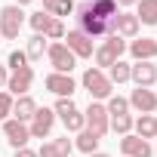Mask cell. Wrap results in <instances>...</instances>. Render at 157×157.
<instances>
[{"instance_id":"35","label":"cell","mask_w":157,"mask_h":157,"mask_svg":"<svg viewBox=\"0 0 157 157\" xmlns=\"http://www.w3.org/2000/svg\"><path fill=\"white\" fill-rule=\"evenodd\" d=\"M16 157H37V151H31V148L25 145V148H19V151H16Z\"/></svg>"},{"instance_id":"21","label":"cell","mask_w":157,"mask_h":157,"mask_svg":"<svg viewBox=\"0 0 157 157\" xmlns=\"http://www.w3.org/2000/svg\"><path fill=\"white\" fill-rule=\"evenodd\" d=\"M46 37L43 34H34L31 40H28V49H25V56H28V62H40L43 56H46Z\"/></svg>"},{"instance_id":"11","label":"cell","mask_w":157,"mask_h":157,"mask_svg":"<svg viewBox=\"0 0 157 157\" xmlns=\"http://www.w3.org/2000/svg\"><path fill=\"white\" fill-rule=\"evenodd\" d=\"M129 80H132L136 86L151 90V86L157 83V65H154V62H136V65H129Z\"/></svg>"},{"instance_id":"5","label":"cell","mask_w":157,"mask_h":157,"mask_svg":"<svg viewBox=\"0 0 157 157\" xmlns=\"http://www.w3.org/2000/svg\"><path fill=\"white\" fill-rule=\"evenodd\" d=\"M22 25H25V13H22V6L10 3V6L0 10V37L16 40V37L22 34Z\"/></svg>"},{"instance_id":"18","label":"cell","mask_w":157,"mask_h":157,"mask_svg":"<svg viewBox=\"0 0 157 157\" xmlns=\"http://www.w3.org/2000/svg\"><path fill=\"white\" fill-rule=\"evenodd\" d=\"M34 111H37V102L31 96H19L13 102V120H19V123H31Z\"/></svg>"},{"instance_id":"1","label":"cell","mask_w":157,"mask_h":157,"mask_svg":"<svg viewBox=\"0 0 157 157\" xmlns=\"http://www.w3.org/2000/svg\"><path fill=\"white\" fill-rule=\"evenodd\" d=\"M74 19H77V31H83L90 40L114 34V19H102V16L93 10V3H90V0L77 3V10H74Z\"/></svg>"},{"instance_id":"28","label":"cell","mask_w":157,"mask_h":157,"mask_svg":"<svg viewBox=\"0 0 157 157\" xmlns=\"http://www.w3.org/2000/svg\"><path fill=\"white\" fill-rule=\"evenodd\" d=\"M77 10V3H74V0H56V3H52V10H49V16L52 19H65V16H71Z\"/></svg>"},{"instance_id":"33","label":"cell","mask_w":157,"mask_h":157,"mask_svg":"<svg viewBox=\"0 0 157 157\" xmlns=\"http://www.w3.org/2000/svg\"><path fill=\"white\" fill-rule=\"evenodd\" d=\"M52 111H56V117H65V114H71V111H77V105H74L71 99H59Z\"/></svg>"},{"instance_id":"8","label":"cell","mask_w":157,"mask_h":157,"mask_svg":"<svg viewBox=\"0 0 157 157\" xmlns=\"http://www.w3.org/2000/svg\"><path fill=\"white\" fill-rule=\"evenodd\" d=\"M52 126H56V111L37 105V111H34V117H31V123H28L31 139H46V136L52 132Z\"/></svg>"},{"instance_id":"10","label":"cell","mask_w":157,"mask_h":157,"mask_svg":"<svg viewBox=\"0 0 157 157\" xmlns=\"http://www.w3.org/2000/svg\"><path fill=\"white\" fill-rule=\"evenodd\" d=\"M43 86L52 93V96H59V99H71L74 93H77V83H74V77L71 74H46V80H43Z\"/></svg>"},{"instance_id":"7","label":"cell","mask_w":157,"mask_h":157,"mask_svg":"<svg viewBox=\"0 0 157 157\" xmlns=\"http://www.w3.org/2000/svg\"><path fill=\"white\" fill-rule=\"evenodd\" d=\"M83 120H86V129H93L96 136H105L111 129V117L102 102H90V108L83 111Z\"/></svg>"},{"instance_id":"13","label":"cell","mask_w":157,"mask_h":157,"mask_svg":"<svg viewBox=\"0 0 157 157\" xmlns=\"http://www.w3.org/2000/svg\"><path fill=\"white\" fill-rule=\"evenodd\" d=\"M3 136H6V142L13 145V151H19V148H25L28 145V139H31V132H28V123H19V120H3Z\"/></svg>"},{"instance_id":"31","label":"cell","mask_w":157,"mask_h":157,"mask_svg":"<svg viewBox=\"0 0 157 157\" xmlns=\"http://www.w3.org/2000/svg\"><path fill=\"white\" fill-rule=\"evenodd\" d=\"M43 37H46V40H52V43H56V40H62V37H65V22H62V19H52Z\"/></svg>"},{"instance_id":"17","label":"cell","mask_w":157,"mask_h":157,"mask_svg":"<svg viewBox=\"0 0 157 157\" xmlns=\"http://www.w3.org/2000/svg\"><path fill=\"white\" fill-rule=\"evenodd\" d=\"M71 151H74V142H71L68 136H62V139L43 142L40 151H37V157H71Z\"/></svg>"},{"instance_id":"39","label":"cell","mask_w":157,"mask_h":157,"mask_svg":"<svg viewBox=\"0 0 157 157\" xmlns=\"http://www.w3.org/2000/svg\"><path fill=\"white\" fill-rule=\"evenodd\" d=\"M31 3V0H16V6H28Z\"/></svg>"},{"instance_id":"34","label":"cell","mask_w":157,"mask_h":157,"mask_svg":"<svg viewBox=\"0 0 157 157\" xmlns=\"http://www.w3.org/2000/svg\"><path fill=\"white\" fill-rule=\"evenodd\" d=\"M6 80H10V71L6 65H0V90H6Z\"/></svg>"},{"instance_id":"20","label":"cell","mask_w":157,"mask_h":157,"mask_svg":"<svg viewBox=\"0 0 157 157\" xmlns=\"http://www.w3.org/2000/svg\"><path fill=\"white\" fill-rule=\"evenodd\" d=\"M136 19H139V25H157V0H139Z\"/></svg>"},{"instance_id":"2","label":"cell","mask_w":157,"mask_h":157,"mask_svg":"<svg viewBox=\"0 0 157 157\" xmlns=\"http://www.w3.org/2000/svg\"><path fill=\"white\" fill-rule=\"evenodd\" d=\"M80 83H83V90L90 93L93 102H102V99H111L114 96V83L108 80V74L99 71V68H86L83 77H80Z\"/></svg>"},{"instance_id":"29","label":"cell","mask_w":157,"mask_h":157,"mask_svg":"<svg viewBox=\"0 0 157 157\" xmlns=\"http://www.w3.org/2000/svg\"><path fill=\"white\" fill-rule=\"evenodd\" d=\"M111 129H114L117 136H129V132H132V117H129V114L111 117Z\"/></svg>"},{"instance_id":"32","label":"cell","mask_w":157,"mask_h":157,"mask_svg":"<svg viewBox=\"0 0 157 157\" xmlns=\"http://www.w3.org/2000/svg\"><path fill=\"white\" fill-rule=\"evenodd\" d=\"M13 96L6 93V90H0V120H10V114H13Z\"/></svg>"},{"instance_id":"30","label":"cell","mask_w":157,"mask_h":157,"mask_svg":"<svg viewBox=\"0 0 157 157\" xmlns=\"http://www.w3.org/2000/svg\"><path fill=\"white\" fill-rule=\"evenodd\" d=\"M25 65H28L25 49H13V52L6 56V68H10V71H19V68H25Z\"/></svg>"},{"instance_id":"36","label":"cell","mask_w":157,"mask_h":157,"mask_svg":"<svg viewBox=\"0 0 157 157\" xmlns=\"http://www.w3.org/2000/svg\"><path fill=\"white\" fill-rule=\"evenodd\" d=\"M139 0H117V6H136Z\"/></svg>"},{"instance_id":"14","label":"cell","mask_w":157,"mask_h":157,"mask_svg":"<svg viewBox=\"0 0 157 157\" xmlns=\"http://www.w3.org/2000/svg\"><path fill=\"white\" fill-rule=\"evenodd\" d=\"M120 151H123V157H154V148L145 142V139H139V136H120Z\"/></svg>"},{"instance_id":"12","label":"cell","mask_w":157,"mask_h":157,"mask_svg":"<svg viewBox=\"0 0 157 157\" xmlns=\"http://www.w3.org/2000/svg\"><path fill=\"white\" fill-rule=\"evenodd\" d=\"M139 31H142V25H139L136 13H117V16H114V34H117V37H123V40H136Z\"/></svg>"},{"instance_id":"4","label":"cell","mask_w":157,"mask_h":157,"mask_svg":"<svg viewBox=\"0 0 157 157\" xmlns=\"http://www.w3.org/2000/svg\"><path fill=\"white\" fill-rule=\"evenodd\" d=\"M46 59H49V65H52V71H56V74H71V71H74V65H77V56H74L62 40H56V43H49V46H46Z\"/></svg>"},{"instance_id":"38","label":"cell","mask_w":157,"mask_h":157,"mask_svg":"<svg viewBox=\"0 0 157 157\" xmlns=\"http://www.w3.org/2000/svg\"><path fill=\"white\" fill-rule=\"evenodd\" d=\"M90 157H111V154H105V151H96V154H90Z\"/></svg>"},{"instance_id":"3","label":"cell","mask_w":157,"mask_h":157,"mask_svg":"<svg viewBox=\"0 0 157 157\" xmlns=\"http://www.w3.org/2000/svg\"><path fill=\"white\" fill-rule=\"evenodd\" d=\"M123 52H126V40H123V37H117V34H108V37H105V43L93 52L96 68H99V71L111 68L114 62H120V56H123Z\"/></svg>"},{"instance_id":"25","label":"cell","mask_w":157,"mask_h":157,"mask_svg":"<svg viewBox=\"0 0 157 157\" xmlns=\"http://www.w3.org/2000/svg\"><path fill=\"white\" fill-rule=\"evenodd\" d=\"M108 80L117 86V83H126L129 80V65L126 62H114L111 68H108Z\"/></svg>"},{"instance_id":"15","label":"cell","mask_w":157,"mask_h":157,"mask_svg":"<svg viewBox=\"0 0 157 157\" xmlns=\"http://www.w3.org/2000/svg\"><path fill=\"white\" fill-rule=\"evenodd\" d=\"M126 102H129V108H136V111H142V114H154V108H157L154 90H145V86H136Z\"/></svg>"},{"instance_id":"19","label":"cell","mask_w":157,"mask_h":157,"mask_svg":"<svg viewBox=\"0 0 157 157\" xmlns=\"http://www.w3.org/2000/svg\"><path fill=\"white\" fill-rule=\"evenodd\" d=\"M99 142H102V136H96L93 129H80V132H77V142H74V148L77 151H83V154H96L99 151Z\"/></svg>"},{"instance_id":"6","label":"cell","mask_w":157,"mask_h":157,"mask_svg":"<svg viewBox=\"0 0 157 157\" xmlns=\"http://www.w3.org/2000/svg\"><path fill=\"white\" fill-rule=\"evenodd\" d=\"M31 86H34V68H31V65H25V68H19V71H10L6 93H10L13 99L28 96V90H31Z\"/></svg>"},{"instance_id":"40","label":"cell","mask_w":157,"mask_h":157,"mask_svg":"<svg viewBox=\"0 0 157 157\" xmlns=\"http://www.w3.org/2000/svg\"><path fill=\"white\" fill-rule=\"evenodd\" d=\"M154 139H157V117H154Z\"/></svg>"},{"instance_id":"16","label":"cell","mask_w":157,"mask_h":157,"mask_svg":"<svg viewBox=\"0 0 157 157\" xmlns=\"http://www.w3.org/2000/svg\"><path fill=\"white\" fill-rule=\"evenodd\" d=\"M126 49H129V56H132L136 62H151V59L157 56V40H154V37H136Z\"/></svg>"},{"instance_id":"37","label":"cell","mask_w":157,"mask_h":157,"mask_svg":"<svg viewBox=\"0 0 157 157\" xmlns=\"http://www.w3.org/2000/svg\"><path fill=\"white\" fill-rule=\"evenodd\" d=\"M52 3H56V0H43V10L49 13V10H52Z\"/></svg>"},{"instance_id":"23","label":"cell","mask_w":157,"mask_h":157,"mask_svg":"<svg viewBox=\"0 0 157 157\" xmlns=\"http://www.w3.org/2000/svg\"><path fill=\"white\" fill-rule=\"evenodd\" d=\"M28 22H31V28H34V34H46V28H49V22H52V16H49L46 10H37V13H31V16H28Z\"/></svg>"},{"instance_id":"24","label":"cell","mask_w":157,"mask_h":157,"mask_svg":"<svg viewBox=\"0 0 157 157\" xmlns=\"http://www.w3.org/2000/svg\"><path fill=\"white\" fill-rule=\"evenodd\" d=\"M93 3V10L102 16V19H114L117 13H120V6H117V0H90Z\"/></svg>"},{"instance_id":"9","label":"cell","mask_w":157,"mask_h":157,"mask_svg":"<svg viewBox=\"0 0 157 157\" xmlns=\"http://www.w3.org/2000/svg\"><path fill=\"white\" fill-rule=\"evenodd\" d=\"M62 43L77 56V59H93V40L83 34V31H77V28H71V31H65V37H62Z\"/></svg>"},{"instance_id":"22","label":"cell","mask_w":157,"mask_h":157,"mask_svg":"<svg viewBox=\"0 0 157 157\" xmlns=\"http://www.w3.org/2000/svg\"><path fill=\"white\" fill-rule=\"evenodd\" d=\"M132 129H136V136L145 139V142L154 139V117H151V114H142L139 120H132Z\"/></svg>"},{"instance_id":"41","label":"cell","mask_w":157,"mask_h":157,"mask_svg":"<svg viewBox=\"0 0 157 157\" xmlns=\"http://www.w3.org/2000/svg\"><path fill=\"white\" fill-rule=\"evenodd\" d=\"M154 154H157V148H154Z\"/></svg>"},{"instance_id":"26","label":"cell","mask_w":157,"mask_h":157,"mask_svg":"<svg viewBox=\"0 0 157 157\" xmlns=\"http://www.w3.org/2000/svg\"><path fill=\"white\" fill-rule=\"evenodd\" d=\"M105 111H108V117H120V114H129V102H126L123 96H111V99H108V105H105Z\"/></svg>"},{"instance_id":"27","label":"cell","mask_w":157,"mask_h":157,"mask_svg":"<svg viewBox=\"0 0 157 157\" xmlns=\"http://www.w3.org/2000/svg\"><path fill=\"white\" fill-rule=\"evenodd\" d=\"M62 123H65V129H68V132H80V129L86 126V120H83V111H80V108L71 111V114H65V117H62Z\"/></svg>"}]
</instances>
